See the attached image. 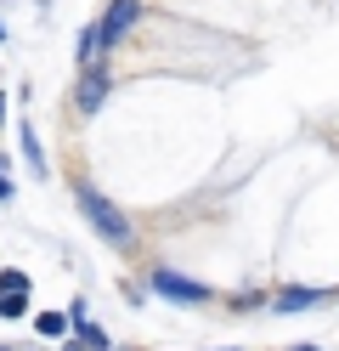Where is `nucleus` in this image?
Masks as SVG:
<instances>
[{
  "mask_svg": "<svg viewBox=\"0 0 339 351\" xmlns=\"http://www.w3.org/2000/svg\"><path fill=\"white\" fill-rule=\"evenodd\" d=\"M0 351H17V346H0Z\"/></svg>",
  "mask_w": 339,
  "mask_h": 351,
  "instance_id": "13",
  "label": "nucleus"
},
{
  "mask_svg": "<svg viewBox=\"0 0 339 351\" xmlns=\"http://www.w3.org/2000/svg\"><path fill=\"white\" fill-rule=\"evenodd\" d=\"M142 23V0H108V12L97 17V29H102V46L108 51H119L125 46V34Z\"/></svg>",
  "mask_w": 339,
  "mask_h": 351,
  "instance_id": "3",
  "label": "nucleus"
},
{
  "mask_svg": "<svg viewBox=\"0 0 339 351\" xmlns=\"http://www.w3.org/2000/svg\"><path fill=\"white\" fill-rule=\"evenodd\" d=\"M0 289H29V272H17V267H6V272H0Z\"/></svg>",
  "mask_w": 339,
  "mask_h": 351,
  "instance_id": "10",
  "label": "nucleus"
},
{
  "mask_svg": "<svg viewBox=\"0 0 339 351\" xmlns=\"http://www.w3.org/2000/svg\"><path fill=\"white\" fill-rule=\"evenodd\" d=\"M23 159L34 165V176H45V153H40V142H34V125H23Z\"/></svg>",
  "mask_w": 339,
  "mask_h": 351,
  "instance_id": "9",
  "label": "nucleus"
},
{
  "mask_svg": "<svg viewBox=\"0 0 339 351\" xmlns=\"http://www.w3.org/2000/svg\"><path fill=\"white\" fill-rule=\"evenodd\" d=\"M288 351H323V346H288Z\"/></svg>",
  "mask_w": 339,
  "mask_h": 351,
  "instance_id": "11",
  "label": "nucleus"
},
{
  "mask_svg": "<svg viewBox=\"0 0 339 351\" xmlns=\"http://www.w3.org/2000/svg\"><path fill=\"white\" fill-rule=\"evenodd\" d=\"M74 204H79V215H85V221H90V227H97V232L108 238L113 250H130V244H136V227L125 221V210L113 204L102 187H90V182H74Z\"/></svg>",
  "mask_w": 339,
  "mask_h": 351,
  "instance_id": "1",
  "label": "nucleus"
},
{
  "mask_svg": "<svg viewBox=\"0 0 339 351\" xmlns=\"http://www.w3.org/2000/svg\"><path fill=\"white\" fill-rule=\"evenodd\" d=\"M34 328H40L45 340H62V335H68L74 323H68V312H40V317H34Z\"/></svg>",
  "mask_w": 339,
  "mask_h": 351,
  "instance_id": "7",
  "label": "nucleus"
},
{
  "mask_svg": "<svg viewBox=\"0 0 339 351\" xmlns=\"http://www.w3.org/2000/svg\"><path fill=\"white\" fill-rule=\"evenodd\" d=\"M74 62H79V69H90V62H108V46H102V29H97V23L79 29V40H74Z\"/></svg>",
  "mask_w": 339,
  "mask_h": 351,
  "instance_id": "6",
  "label": "nucleus"
},
{
  "mask_svg": "<svg viewBox=\"0 0 339 351\" xmlns=\"http://www.w3.org/2000/svg\"><path fill=\"white\" fill-rule=\"evenodd\" d=\"M108 91H113V74H108V62H90V69H79L74 108H79V114H97V108L108 102Z\"/></svg>",
  "mask_w": 339,
  "mask_h": 351,
  "instance_id": "4",
  "label": "nucleus"
},
{
  "mask_svg": "<svg viewBox=\"0 0 339 351\" xmlns=\"http://www.w3.org/2000/svg\"><path fill=\"white\" fill-rule=\"evenodd\" d=\"M23 312H29V289H0V317H23Z\"/></svg>",
  "mask_w": 339,
  "mask_h": 351,
  "instance_id": "8",
  "label": "nucleus"
},
{
  "mask_svg": "<svg viewBox=\"0 0 339 351\" xmlns=\"http://www.w3.org/2000/svg\"><path fill=\"white\" fill-rule=\"evenodd\" d=\"M328 289H316V283H288V289L271 295V312L277 317H294V312H311V306H323Z\"/></svg>",
  "mask_w": 339,
  "mask_h": 351,
  "instance_id": "5",
  "label": "nucleus"
},
{
  "mask_svg": "<svg viewBox=\"0 0 339 351\" xmlns=\"http://www.w3.org/2000/svg\"><path fill=\"white\" fill-rule=\"evenodd\" d=\"M153 295H164V300H181V306H210L215 300V289L210 283H192V278H181V272H170V267H153Z\"/></svg>",
  "mask_w": 339,
  "mask_h": 351,
  "instance_id": "2",
  "label": "nucleus"
},
{
  "mask_svg": "<svg viewBox=\"0 0 339 351\" xmlns=\"http://www.w3.org/2000/svg\"><path fill=\"white\" fill-rule=\"evenodd\" d=\"M0 125H6V97H0Z\"/></svg>",
  "mask_w": 339,
  "mask_h": 351,
  "instance_id": "12",
  "label": "nucleus"
}]
</instances>
